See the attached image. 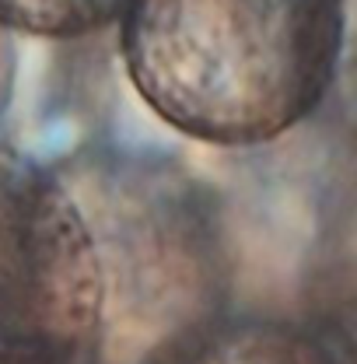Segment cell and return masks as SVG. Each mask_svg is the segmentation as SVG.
I'll return each mask as SVG.
<instances>
[{
  "mask_svg": "<svg viewBox=\"0 0 357 364\" xmlns=\"http://www.w3.org/2000/svg\"><path fill=\"white\" fill-rule=\"evenodd\" d=\"M333 88H340L343 112H347V119H351V127L357 134V0L343 4V43H340Z\"/></svg>",
  "mask_w": 357,
  "mask_h": 364,
  "instance_id": "5",
  "label": "cell"
},
{
  "mask_svg": "<svg viewBox=\"0 0 357 364\" xmlns=\"http://www.w3.org/2000/svg\"><path fill=\"white\" fill-rule=\"evenodd\" d=\"M347 0H127L119 56L172 130L221 147L287 134L336 81Z\"/></svg>",
  "mask_w": 357,
  "mask_h": 364,
  "instance_id": "1",
  "label": "cell"
},
{
  "mask_svg": "<svg viewBox=\"0 0 357 364\" xmlns=\"http://www.w3.org/2000/svg\"><path fill=\"white\" fill-rule=\"evenodd\" d=\"M0 364H60L49 358H28V354H0Z\"/></svg>",
  "mask_w": 357,
  "mask_h": 364,
  "instance_id": "6",
  "label": "cell"
},
{
  "mask_svg": "<svg viewBox=\"0 0 357 364\" xmlns=\"http://www.w3.org/2000/svg\"><path fill=\"white\" fill-rule=\"evenodd\" d=\"M105 273L74 196L0 151V354L74 364L98 336Z\"/></svg>",
  "mask_w": 357,
  "mask_h": 364,
  "instance_id": "2",
  "label": "cell"
},
{
  "mask_svg": "<svg viewBox=\"0 0 357 364\" xmlns=\"http://www.w3.org/2000/svg\"><path fill=\"white\" fill-rule=\"evenodd\" d=\"M127 0H0V25L39 39H81L119 21Z\"/></svg>",
  "mask_w": 357,
  "mask_h": 364,
  "instance_id": "4",
  "label": "cell"
},
{
  "mask_svg": "<svg viewBox=\"0 0 357 364\" xmlns=\"http://www.w3.org/2000/svg\"><path fill=\"white\" fill-rule=\"evenodd\" d=\"M158 364H340L309 329L284 318L238 316L189 329Z\"/></svg>",
  "mask_w": 357,
  "mask_h": 364,
  "instance_id": "3",
  "label": "cell"
}]
</instances>
